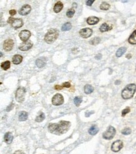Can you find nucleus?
I'll return each mask as SVG.
<instances>
[{
	"label": "nucleus",
	"mask_w": 136,
	"mask_h": 154,
	"mask_svg": "<svg viewBox=\"0 0 136 154\" xmlns=\"http://www.w3.org/2000/svg\"><path fill=\"white\" fill-rule=\"evenodd\" d=\"M82 101V99L81 97H75L73 99V102H74V104H75V105L77 107H79L80 105V104H81Z\"/></svg>",
	"instance_id": "obj_30"
},
{
	"label": "nucleus",
	"mask_w": 136,
	"mask_h": 154,
	"mask_svg": "<svg viewBox=\"0 0 136 154\" xmlns=\"http://www.w3.org/2000/svg\"><path fill=\"white\" fill-rule=\"evenodd\" d=\"M120 83H121V81H119V80H117V81H115V84L116 85H119Z\"/></svg>",
	"instance_id": "obj_43"
},
{
	"label": "nucleus",
	"mask_w": 136,
	"mask_h": 154,
	"mask_svg": "<svg viewBox=\"0 0 136 154\" xmlns=\"http://www.w3.org/2000/svg\"><path fill=\"white\" fill-rule=\"evenodd\" d=\"M13 46H14V42L11 39H6L3 43V49L5 51H10L12 50Z\"/></svg>",
	"instance_id": "obj_10"
},
{
	"label": "nucleus",
	"mask_w": 136,
	"mask_h": 154,
	"mask_svg": "<svg viewBox=\"0 0 136 154\" xmlns=\"http://www.w3.org/2000/svg\"><path fill=\"white\" fill-rule=\"evenodd\" d=\"M93 113H94V112H93V111H87V112H85V117H90V115L92 114H93Z\"/></svg>",
	"instance_id": "obj_36"
},
{
	"label": "nucleus",
	"mask_w": 136,
	"mask_h": 154,
	"mask_svg": "<svg viewBox=\"0 0 136 154\" xmlns=\"http://www.w3.org/2000/svg\"><path fill=\"white\" fill-rule=\"evenodd\" d=\"M131 57H132V55L130 54H127V55H126V58L129 59H130L131 58Z\"/></svg>",
	"instance_id": "obj_42"
},
{
	"label": "nucleus",
	"mask_w": 136,
	"mask_h": 154,
	"mask_svg": "<svg viewBox=\"0 0 136 154\" xmlns=\"http://www.w3.org/2000/svg\"><path fill=\"white\" fill-rule=\"evenodd\" d=\"M46 60L43 57H41V58H39L36 59V66L39 68H42L43 67H44L46 64Z\"/></svg>",
	"instance_id": "obj_16"
},
{
	"label": "nucleus",
	"mask_w": 136,
	"mask_h": 154,
	"mask_svg": "<svg viewBox=\"0 0 136 154\" xmlns=\"http://www.w3.org/2000/svg\"><path fill=\"white\" fill-rule=\"evenodd\" d=\"M132 132V130L129 127H127V128H125L124 129H123L122 130V134L123 135H125V136H128V135H130Z\"/></svg>",
	"instance_id": "obj_32"
},
{
	"label": "nucleus",
	"mask_w": 136,
	"mask_h": 154,
	"mask_svg": "<svg viewBox=\"0 0 136 154\" xmlns=\"http://www.w3.org/2000/svg\"><path fill=\"white\" fill-rule=\"evenodd\" d=\"M71 123L68 121L62 120L59 123H50L48 126V129L51 134L55 135H62L69 130Z\"/></svg>",
	"instance_id": "obj_1"
},
{
	"label": "nucleus",
	"mask_w": 136,
	"mask_h": 154,
	"mask_svg": "<svg viewBox=\"0 0 136 154\" xmlns=\"http://www.w3.org/2000/svg\"><path fill=\"white\" fill-rule=\"evenodd\" d=\"M9 14L11 16H14L16 14V11L15 9H11L10 11H9Z\"/></svg>",
	"instance_id": "obj_37"
},
{
	"label": "nucleus",
	"mask_w": 136,
	"mask_h": 154,
	"mask_svg": "<svg viewBox=\"0 0 136 154\" xmlns=\"http://www.w3.org/2000/svg\"><path fill=\"white\" fill-rule=\"evenodd\" d=\"M28 117V114L25 111H21L19 113L18 116V120L20 121H25L27 120Z\"/></svg>",
	"instance_id": "obj_19"
},
{
	"label": "nucleus",
	"mask_w": 136,
	"mask_h": 154,
	"mask_svg": "<svg viewBox=\"0 0 136 154\" xmlns=\"http://www.w3.org/2000/svg\"><path fill=\"white\" fill-rule=\"evenodd\" d=\"M93 33L92 29L90 28H84L82 29L80 31H79V34L80 35V36L83 38H88L89 37H90Z\"/></svg>",
	"instance_id": "obj_9"
},
{
	"label": "nucleus",
	"mask_w": 136,
	"mask_h": 154,
	"mask_svg": "<svg viewBox=\"0 0 136 154\" xmlns=\"http://www.w3.org/2000/svg\"><path fill=\"white\" fill-rule=\"evenodd\" d=\"M94 1H95L94 0H88V1H86V5H87V6H91L93 3H94Z\"/></svg>",
	"instance_id": "obj_35"
},
{
	"label": "nucleus",
	"mask_w": 136,
	"mask_h": 154,
	"mask_svg": "<svg viewBox=\"0 0 136 154\" xmlns=\"http://www.w3.org/2000/svg\"><path fill=\"white\" fill-rule=\"evenodd\" d=\"M31 36V32L28 30H23L19 33V37L23 42H26Z\"/></svg>",
	"instance_id": "obj_11"
},
{
	"label": "nucleus",
	"mask_w": 136,
	"mask_h": 154,
	"mask_svg": "<svg viewBox=\"0 0 136 154\" xmlns=\"http://www.w3.org/2000/svg\"><path fill=\"white\" fill-rule=\"evenodd\" d=\"M26 94V89L24 87H19L16 92V100L20 103L23 102L25 100V96Z\"/></svg>",
	"instance_id": "obj_5"
},
{
	"label": "nucleus",
	"mask_w": 136,
	"mask_h": 154,
	"mask_svg": "<svg viewBox=\"0 0 136 154\" xmlns=\"http://www.w3.org/2000/svg\"><path fill=\"white\" fill-rule=\"evenodd\" d=\"M13 140V136L11 132H6L4 136V141L7 144H11Z\"/></svg>",
	"instance_id": "obj_14"
},
{
	"label": "nucleus",
	"mask_w": 136,
	"mask_h": 154,
	"mask_svg": "<svg viewBox=\"0 0 136 154\" xmlns=\"http://www.w3.org/2000/svg\"><path fill=\"white\" fill-rule=\"evenodd\" d=\"M10 66H11V63H10V62L9 61H6L4 62H2L1 64V68L4 71L8 70L10 68Z\"/></svg>",
	"instance_id": "obj_25"
},
{
	"label": "nucleus",
	"mask_w": 136,
	"mask_h": 154,
	"mask_svg": "<svg viewBox=\"0 0 136 154\" xmlns=\"http://www.w3.org/2000/svg\"><path fill=\"white\" fill-rule=\"evenodd\" d=\"M63 8H64L63 3L60 1H58L55 5L54 8H53V11H54V12H56V13H58V12H60L62 11Z\"/></svg>",
	"instance_id": "obj_17"
},
{
	"label": "nucleus",
	"mask_w": 136,
	"mask_h": 154,
	"mask_svg": "<svg viewBox=\"0 0 136 154\" xmlns=\"http://www.w3.org/2000/svg\"><path fill=\"white\" fill-rule=\"evenodd\" d=\"M116 134L115 129L112 126H109L107 130L103 133V138L105 140H111L114 137Z\"/></svg>",
	"instance_id": "obj_4"
},
{
	"label": "nucleus",
	"mask_w": 136,
	"mask_h": 154,
	"mask_svg": "<svg viewBox=\"0 0 136 154\" xmlns=\"http://www.w3.org/2000/svg\"><path fill=\"white\" fill-rule=\"evenodd\" d=\"M100 19L98 18L97 17L95 16H90V17L88 18L87 19V23L89 25H95L96 24H97L99 22Z\"/></svg>",
	"instance_id": "obj_15"
},
{
	"label": "nucleus",
	"mask_w": 136,
	"mask_h": 154,
	"mask_svg": "<svg viewBox=\"0 0 136 154\" xmlns=\"http://www.w3.org/2000/svg\"><path fill=\"white\" fill-rule=\"evenodd\" d=\"M59 35V31L57 29H50L46 33L44 40L46 43L51 44L57 39Z\"/></svg>",
	"instance_id": "obj_3"
},
{
	"label": "nucleus",
	"mask_w": 136,
	"mask_h": 154,
	"mask_svg": "<svg viewBox=\"0 0 136 154\" xmlns=\"http://www.w3.org/2000/svg\"><path fill=\"white\" fill-rule=\"evenodd\" d=\"M129 43L131 44H136V30H135L131 35L130 36V37L128 39Z\"/></svg>",
	"instance_id": "obj_21"
},
{
	"label": "nucleus",
	"mask_w": 136,
	"mask_h": 154,
	"mask_svg": "<svg viewBox=\"0 0 136 154\" xmlns=\"http://www.w3.org/2000/svg\"><path fill=\"white\" fill-rule=\"evenodd\" d=\"M100 8L102 10H104V11H107L110 8V5L106 3V2H103L100 5Z\"/></svg>",
	"instance_id": "obj_28"
},
{
	"label": "nucleus",
	"mask_w": 136,
	"mask_h": 154,
	"mask_svg": "<svg viewBox=\"0 0 136 154\" xmlns=\"http://www.w3.org/2000/svg\"><path fill=\"white\" fill-rule=\"evenodd\" d=\"M95 59H97V60H100L101 58H102V54H98L95 55Z\"/></svg>",
	"instance_id": "obj_40"
},
{
	"label": "nucleus",
	"mask_w": 136,
	"mask_h": 154,
	"mask_svg": "<svg viewBox=\"0 0 136 154\" xmlns=\"http://www.w3.org/2000/svg\"><path fill=\"white\" fill-rule=\"evenodd\" d=\"M72 28V25L70 23H66L62 26V31H68Z\"/></svg>",
	"instance_id": "obj_26"
},
{
	"label": "nucleus",
	"mask_w": 136,
	"mask_h": 154,
	"mask_svg": "<svg viewBox=\"0 0 136 154\" xmlns=\"http://www.w3.org/2000/svg\"><path fill=\"white\" fill-rule=\"evenodd\" d=\"M31 8L29 5H25L22 6L19 11V14L22 16H26L31 11Z\"/></svg>",
	"instance_id": "obj_13"
},
{
	"label": "nucleus",
	"mask_w": 136,
	"mask_h": 154,
	"mask_svg": "<svg viewBox=\"0 0 136 154\" xmlns=\"http://www.w3.org/2000/svg\"><path fill=\"white\" fill-rule=\"evenodd\" d=\"M13 63L15 65H18L20 64L23 61V57L21 55L19 54H16L13 57Z\"/></svg>",
	"instance_id": "obj_18"
},
{
	"label": "nucleus",
	"mask_w": 136,
	"mask_h": 154,
	"mask_svg": "<svg viewBox=\"0 0 136 154\" xmlns=\"http://www.w3.org/2000/svg\"><path fill=\"white\" fill-rule=\"evenodd\" d=\"M13 107V104L11 103V104H10V105H9V107H7V109H6V111H7V112H8V111H10L11 109H12Z\"/></svg>",
	"instance_id": "obj_39"
},
{
	"label": "nucleus",
	"mask_w": 136,
	"mask_h": 154,
	"mask_svg": "<svg viewBox=\"0 0 136 154\" xmlns=\"http://www.w3.org/2000/svg\"><path fill=\"white\" fill-rule=\"evenodd\" d=\"M130 109L129 107H127L125 108V109H124L123 111H122V117H124V116L126 115L127 114H128L129 112H130Z\"/></svg>",
	"instance_id": "obj_33"
},
{
	"label": "nucleus",
	"mask_w": 136,
	"mask_h": 154,
	"mask_svg": "<svg viewBox=\"0 0 136 154\" xmlns=\"http://www.w3.org/2000/svg\"><path fill=\"white\" fill-rule=\"evenodd\" d=\"M99 129L98 128V127L96 125H93L88 130V133L89 134H90L91 136H95L96 134L99 132Z\"/></svg>",
	"instance_id": "obj_20"
},
{
	"label": "nucleus",
	"mask_w": 136,
	"mask_h": 154,
	"mask_svg": "<svg viewBox=\"0 0 136 154\" xmlns=\"http://www.w3.org/2000/svg\"><path fill=\"white\" fill-rule=\"evenodd\" d=\"M55 89V90H62V89H63V86H59V85H55L54 87Z\"/></svg>",
	"instance_id": "obj_38"
},
{
	"label": "nucleus",
	"mask_w": 136,
	"mask_h": 154,
	"mask_svg": "<svg viewBox=\"0 0 136 154\" xmlns=\"http://www.w3.org/2000/svg\"><path fill=\"white\" fill-rule=\"evenodd\" d=\"M7 22L8 23L11 24V26L16 29L21 28L23 25V21L21 18H13L12 17H10L8 18Z\"/></svg>",
	"instance_id": "obj_6"
},
{
	"label": "nucleus",
	"mask_w": 136,
	"mask_h": 154,
	"mask_svg": "<svg viewBox=\"0 0 136 154\" xmlns=\"http://www.w3.org/2000/svg\"><path fill=\"white\" fill-rule=\"evenodd\" d=\"M93 90H94V89H93V86L90 84H86L84 86V92H85V94H91L93 92Z\"/></svg>",
	"instance_id": "obj_23"
},
{
	"label": "nucleus",
	"mask_w": 136,
	"mask_h": 154,
	"mask_svg": "<svg viewBox=\"0 0 136 154\" xmlns=\"http://www.w3.org/2000/svg\"><path fill=\"white\" fill-rule=\"evenodd\" d=\"M33 44L31 41L25 42L19 46V49L22 51H26L30 49L33 47Z\"/></svg>",
	"instance_id": "obj_12"
},
{
	"label": "nucleus",
	"mask_w": 136,
	"mask_h": 154,
	"mask_svg": "<svg viewBox=\"0 0 136 154\" xmlns=\"http://www.w3.org/2000/svg\"><path fill=\"white\" fill-rule=\"evenodd\" d=\"M126 51H127V48H125V47H121V48H119V49L117 51V52H116V56L117 57H121V56L126 52Z\"/></svg>",
	"instance_id": "obj_24"
},
{
	"label": "nucleus",
	"mask_w": 136,
	"mask_h": 154,
	"mask_svg": "<svg viewBox=\"0 0 136 154\" xmlns=\"http://www.w3.org/2000/svg\"><path fill=\"white\" fill-rule=\"evenodd\" d=\"M45 119V116L44 113H40V114H39L37 117H36L35 121L36 122H42V121H43Z\"/></svg>",
	"instance_id": "obj_27"
},
{
	"label": "nucleus",
	"mask_w": 136,
	"mask_h": 154,
	"mask_svg": "<svg viewBox=\"0 0 136 154\" xmlns=\"http://www.w3.org/2000/svg\"><path fill=\"white\" fill-rule=\"evenodd\" d=\"M62 86H63V87H65V88H69L70 87V86H71V84H70V82H64V83L62 84Z\"/></svg>",
	"instance_id": "obj_34"
},
{
	"label": "nucleus",
	"mask_w": 136,
	"mask_h": 154,
	"mask_svg": "<svg viewBox=\"0 0 136 154\" xmlns=\"http://www.w3.org/2000/svg\"><path fill=\"white\" fill-rule=\"evenodd\" d=\"M123 146H124V143H123L122 140H116L112 143L111 146V150L114 152H118L122 149Z\"/></svg>",
	"instance_id": "obj_8"
},
{
	"label": "nucleus",
	"mask_w": 136,
	"mask_h": 154,
	"mask_svg": "<svg viewBox=\"0 0 136 154\" xmlns=\"http://www.w3.org/2000/svg\"></svg>",
	"instance_id": "obj_44"
},
{
	"label": "nucleus",
	"mask_w": 136,
	"mask_h": 154,
	"mask_svg": "<svg viewBox=\"0 0 136 154\" xmlns=\"http://www.w3.org/2000/svg\"><path fill=\"white\" fill-rule=\"evenodd\" d=\"M136 91V85L130 84L127 85L122 91V97L124 99H129L133 97Z\"/></svg>",
	"instance_id": "obj_2"
},
{
	"label": "nucleus",
	"mask_w": 136,
	"mask_h": 154,
	"mask_svg": "<svg viewBox=\"0 0 136 154\" xmlns=\"http://www.w3.org/2000/svg\"><path fill=\"white\" fill-rule=\"evenodd\" d=\"M112 29V26H108L107 23H103L102 25H101L100 27V32H102L110 31V30H111Z\"/></svg>",
	"instance_id": "obj_22"
},
{
	"label": "nucleus",
	"mask_w": 136,
	"mask_h": 154,
	"mask_svg": "<svg viewBox=\"0 0 136 154\" xmlns=\"http://www.w3.org/2000/svg\"><path fill=\"white\" fill-rule=\"evenodd\" d=\"M100 42V38L99 37H95L94 38L92 39L90 41V44L91 45H97Z\"/></svg>",
	"instance_id": "obj_29"
},
{
	"label": "nucleus",
	"mask_w": 136,
	"mask_h": 154,
	"mask_svg": "<svg viewBox=\"0 0 136 154\" xmlns=\"http://www.w3.org/2000/svg\"><path fill=\"white\" fill-rule=\"evenodd\" d=\"M75 14V9H73V8H71V9H69L68 11H67V16L68 18H71Z\"/></svg>",
	"instance_id": "obj_31"
},
{
	"label": "nucleus",
	"mask_w": 136,
	"mask_h": 154,
	"mask_svg": "<svg viewBox=\"0 0 136 154\" xmlns=\"http://www.w3.org/2000/svg\"><path fill=\"white\" fill-rule=\"evenodd\" d=\"M14 154H25L23 152V151H21V150H16V151L14 153Z\"/></svg>",
	"instance_id": "obj_41"
},
{
	"label": "nucleus",
	"mask_w": 136,
	"mask_h": 154,
	"mask_svg": "<svg viewBox=\"0 0 136 154\" xmlns=\"http://www.w3.org/2000/svg\"><path fill=\"white\" fill-rule=\"evenodd\" d=\"M51 102L53 105L55 106H58V105H61L64 104V97L62 94H56L53 97H52V100H51Z\"/></svg>",
	"instance_id": "obj_7"
}]
</instances>
